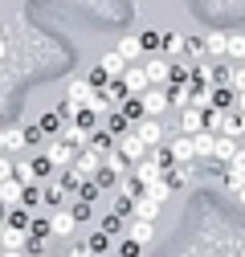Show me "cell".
<instances>
[{
	"instance_id": "19",
	"label": "cell",
	"mask_w": 245,
	"mask_h": 257,
	"mask_svg": "<svg viewBox=\"0 0 245 257\" xmlns=\"http://www.w3.org/2000/svg\"><path fill=\"white\" fill-rule=\"evenodd\" d=\"M131 216H139V220H156V216H160V200H151L147 192H143V196L135 200V212H131Z\"/></svg>"
},
{
	"instance_id": "24",
	"label": "cell",
	"mask_w": 245,
	"mask_h": 257,
	"mask_svg": "<svg viewBox=\"0 0 245 257\" xmlns=\"http://www.w3.org/2000/svg\"><path fill=\"white\" fill-rule=\"evenodd\" d=\"M168 180H172V188H176V184H188V180H192V164H172V168H168Z\"/></svg>"
},
{
	"instance_id": "4",
	"label": "cell",
	"mask_w": 245,
	"mask_h": 257,
	"mask_svg": "<svg viewBox=\"0 0 245 257\" xmlns=\"http://www.w3.org/2000/svg\"><path fill=\"white\" fill-rule=\"evenodd\" d=\"M122 86H127V94H147L151 90V78H147V70L143 66H127V74H122Z\"/></svg>"
},
{
	"instance_id": "33",
	"label": "cell",
	"mask_w": 245,
	"mask_h": 257,
	"mask_svg": "<svg viewBox=\"0 0 245 257\" xmlns=\"http://www.w3.org/2000/svg\"><path fill=\"white\" fill-rule=\"evenodd\" d=\"M66 192H70L66 184H49V188H45V200H49V204H61V200H66Z\"/></svg>"
},
{
	"instance_id": "30",
	"label": "cell",
	"mask_w": 245,
	"mask_h": 257,
	"mask_svg": "<svg viewBox=\"0 0 245 257\" xmlns=\"http://www.w3.org/2000/svg\"><path fill=\"white\" fill-rule=\"evenodd\" d=\"M86 245H90V253H106V249H110V237H106V233L98 229V233H94V237H90Z\"/></svg>"
},
{
	"instance_id": "20",
	"label": "cell",
	"mask_w": 245,
	"mask_h": 257,
	"mask_svg": "<svg viewBox=\"0 0 245 257\" xmlns=\"http://www.w3.org/2000/svg\"><path fill=\"white\" fill-rule=\"evenodd\" d=\"M143 188H147V196H151V200H160V204L172 196V180H168V176H156V180L143 184Z\"/></svg>"
},
{
	"instance_id": "21",
	"label": "cell",
	"mask_w": 245,
	"mask_h": 257,
	"mask_svg": "<svg viewBox=\"0 0 245 257\" xmlns=\"http://www.w3.org/2000/svg\"><path fill=\"white\" fill-rule=\"evenodd\" d=\"M184 49H188V37H184V33H164V57H176V53H184Z\"/></svg>"
},
{
	"instance_id": "41",
	"label": "cell",
	"mask_w": 245,
	"mask_h": 257,
	"mask_svg": "<svg viewBox=\"0 0 245 257\" xmlns=\"http://www.w3.org/2000/svg\"><path fill=\"white\" fill-rule=\"evenodd\" d=\"M233 110H237V114H245V90L237 94V102H233Z\"/></svg>"
},
{
	"instance_id": "29",
	"label": "cell",
	"mask_w": 245,
	"mask_h": 257,
	"mask_svg": "<svg viewBox=\"0 0 245 257\" xmlns=\"http://www.w3.org/2000/svg\"><path fill=\"white\" fill-rule=\"evenodd\" d=\"M225 41H229V33H208V37H204V49L221 57V53H225Z\"/></svg>"
},
{
	"instance_id": "14",
	"label": "cell",
	"mask_w": 245,
	"mask_h": 257,
	"mask_svg": "<svg viewBox=\"0 0 245 257\" xmlns=\"http://www.w3.org/2000/svg\"><path fill=\"white\" fill-rule=\"evenodd\" d=\"M192 147H196V159H212V147H217V131H204L200 135H192Z\"/></svg>"
},
{
	"instance_id": "34",
	"label": "cell",
	"mask_w": 245,
	"mask_h": 257,
	"mask_svg": "<svg viewBox=\"0 0 245 257\" xmlns=\"http://www.w3.org/2000/svg\"><path fill=\"white\" fill-rule=\"evenodd\" d=\"M29 164H33V172H37V180H45V176L53 172V164H49L45 155H37V159H29Z\"/></svg>"
},
{
	"instance_id": "42",
	"label": "cell",
	"mask_w": 245,
	"mask_h": 257,
	"mask_svg": "<svg viewBox=\"0 0 245 257\" xmlns=\"http://www.w3.org/2000/svg\"><path fill=\"white\" fill-rule=\"evenodd\" d=\"M5 257H29L25 249H5Z\"/></svg>"
},
{
	"instance_id": "10",
	"label": "cell",
	"mask_w": 245,
	"mask_h": 257,
	"mask_svg": "<svg viewBox=\"0 0 245 257\" xmlns=\"http://www.w3.org/2000/svg\"><path fill=\"white\" fill-rule=\"evenodd\" d=\"M237 147H241V139H229V135H217V147H212V159L221 164V172H225V164L237 155Z\"/></svg>"
},
{
	"instance_id": "47",
	"label": "cell",
	"mask_w": 245,
	"mask_h": 257,
	"mask_svg": "<svg viewBox=\"0 0 245 257\" xmlns=\"http://www.w3.org/2000/svg\"><path fill=\"white\" fill-rule=\"evenodd\" d=\"M0 257H5V249H0Z\"/></svg>"
},
{
	"instance_id": "17",
	"label": "cell",
	"mask_w": 245,
	"mask_h": 257,
	"mask_svg": "<svg viewBox=\"0 0 245 257\" xmlns=\"http://www.w3.org/2000/svg\"><path fill=\"white\" fill-rule=\"evenodd\" d=\"M25 245H29V233L5 224V233H0V249H25Z\"/></svg>"
},
{
	"instance_id": "43",
	"label": "cell",
	"mask_w": 245,
	"mask_h": 257,
	"mask_svg": "<svg viewBox=\"0 0 245 257\" xmlns=\"http://www.w3.org/2000/svg\"><path fill=\"white\" fill-rule=\"evenodd\" d=\"M237 204H241V208H245V188H241V192H237Z\"/></svg>"
},
{
	"instance_id": "27",
	"label": "cell",
	"mask_w": 245,
	"mask_h": 257,
	"mask_svg": "<svg viewBox=\"0 0 245 257\" xmlns=\"http://www.w3.org/2000/svg\"><path fill=\"white\" fill-rule=\"evenodd\" d=\"M9 224H13V229H29V224H33V220H29V208H25V204L9 208Z\"/></svg>"
},
{
	"instance_id": "1",
	"label": "cell",
	"mask_w": 245,
	"mask_h": 257,
	"mask_svg": "<svg viewBox=\"0 0 245 257\" xmlns=\"http://www.w3.org/2000/svg\"><path fill=\"white\" fill-rule=\"evenodd\" d=\"M168 102H172V94H168L164 86H151L147 94H139V106H143V118H160V114L168 110Z\"/></svg>"
},
{
	"instance_id": "23",
	"label": "cell",
	"mask_w": 245,
	"mask_h": 257,
	"mask_svg": "<svg viewBox=\"0 0 245 257\" xmlns=\"http://www.w3.org/2000/svg\"><path fill=\"white\" fill-rule=\"evenodd\" d=\"M122 57H127V61H139V53H143V45H139V37H122L118 45H114Z\"/></svg>"
},
{
	"instance_id": "22",
	"label": "cell",
	"mask_w": 245,
	"mask_h": 257,
	"mask_svg": "<svg viewBox=\"0 0 245 257\" xmlns=\"http://www.w3.org/2000/svg\"><path fill=\"white\" fill-rule=\"evenodd\" d=\"M106 172H110V176H122V172H131V168H127V155L110 147V151H106Z\"/></svg>"
},
{
	"instance_id": "38",
	"label": "cell",
	"mask_w": 245,
	"mask_h": 257,
	"mask_svg": "<svg viewBox=\"0 0 245 257\" xmlns=\"http://www.w3.org/2000/svg\"><path fill=\"white\" fill-rule=\"evenodd\" d=\"M188 53H192L196 61H204V53H208V49H204V41H188Z\"/></svg>"
},
{
	"instance_id": "39",
	"label": "cell",
	"mask_w": 245,
	"mask_h": 257,
	"mask_svg": "<svg viewBox=\"0 0 245 257\" xmlns=\"http://www.w3.org/2000/svg\"><path fill=\"white\" fill-rule=\"evenodd\" d=\"M139 249H143V245H139V241H127V245H122V253H118V257H135V253H139Z\"/></svg>"
},
{
	"instance_id": "6",
	"label": "cell",
	"mask_w": 245,
	"mask_h": 257,
	"mask_svg": "<svg viewBox=\"0 0 245 257\" xmlns=\"http://www.w3.org/2000/svg\"><path fill=\"white\" fill-rule=\"evenodd\" d=\"M74 143H66V139H57V143H49V151H45V159H49V164L53 168H70L74 164Z\"/></svg>"
},
{
	"instance_id": "3",
	"label": "cell",
	"mask_w": 245,
	"mask_h": 257,
	"mask_svg": "<svg viewBox=\"0 0 245 257\" xmlns=\"http://www.w3.org/2000/svg\"><path fill=\"white\" fill-rule=\"evenodd\" d=\"M74 229H78V220H74V212H70V208H57V212L49 216V233H53V237L70 241V237H74Z\"/></svg>"
},
{
	"instance_id": "5",
	"label": "cell",
	"mask_w": 245,
	"mask_h": 257,
	"mask_svg": "<svg viewBox=\"0 0 245 257\" xmlns=\"http://www.w3.org/2000/svg\"><path fill=\"white\" fill-rule=\"evenodd\" d=\"M143 70H147L151 86H168V82H172V61H168L164 53H160V57H151V61H147Z\"/></svg>"
},
{
	"instance_id": "26",
	"label": "cell",
	"mask_w": 245,
	"mask_h": 257,
	"mask_svg": "<svg viewBox=\"0 0 245 257\" xmlns=\"http://www.w3.org/2000/svg\"><path fill=\"white\" fill-rule=\"evenodd\" d=\"M139 45H143V49H151V53H160V49H164V33L147 29V33H139Z\"/></svg>"
},
{
	"instance_id": "46",
	"label": "cell",
	"mask_w": 245,
	"mask_h": 257,
	"mask_svg": "<svg viewBox=\"0 0 245 257\" xmlns=\"http://www.w3.org/2000/svg\"><path fill=\"white\" fill-rule=\"evenodd\" d=\"M29 257H45V253H29Z\"/></svg>"
},
{
	"instance_id": "8",
	"label": "cell",
	"mask_w": 245,
	"mask_h": 257,
	"mask_svg": "<svg viewBox=\"0 0 245 257\" xmlns=\"http://www.w3.org/2000/svg\"><path fill=\"white\" fill-rule=\"evenodd\" d=\"M127 237H131V241H139V245H147L151 237H156V220H139V216H127Z\"/></svg>"
},
{
	"instance_id": "18",
	"label": "cell",
	"mask_w": 245,
	"mask_h": 257,
	"mask_svg": "<svg viewBox=\"0 0 245 257\" xmlns=\"http://www.w3.org/2000/svg\"><path fill=\"white\" fill-rule=\"evenodd\" d=\"M74 168H78L82 176H94V172L102 168V155H98V151H90V147H86V151H82V155L74 159Z\"/></svg>"
},
{
	"instance_id": "13",
	"label": "cell",
	"mask_w": 245,
	"mask_h": 257,
	"mask_svg": "<svg viewBox=\"0 0 245 257\" xmlns=\"http://www.w3.org/2000/svg\"><path fill=\"white\" fill-rule=\"evenodd\" d=\"M29 147V131L25 126H5V151L13 155V151H25Z\"/></svg>"
},
{
	"instance_id": "12",
	"label": "cell",
	"mask_w": 245,
	"mask_h": 257,
	"mask_svg": "<svg viewBox=\"0 0 245 257\" xmlns=\"http://www.w3.org/2000/svg\"><path fill=\"white\" fill-rule=\"evenodd\" d=\"M131 176H135L139 184H151L156 176H164V168L156 164V159H139V164H131Z\"/></svg>"
},
{
	"instance_id": "44",
	"label": "cell",
	"mask_w": 245,
	"mask_h": 257,
	"mask_svg": "<svg viewBox=\"0 0 245 257\" xmlns=\"http://www.w3.org/2000/svg\"><path fill=\"white\" fill-rule=\"evenodd\" d=\"M0 155H5V126H0Z\"/></svg>"
},
{
	"instance_id": "31",
	"label": "cell",
	"mask_w": 245,
	"mask_h": 257,
	"mask_svg": "<svg viewBox=\"0 0 245 257\" xmlns=\"http://www.w3.org/2000/svg\"><path fill=\"white\" fill-rule=\"evenodd\" d=\"M122 114H127V122H139V118H143V106H139V98H127V102H122Z\"/></svg>"
},
{
	"instance_id": "28",
	"label": "cell",
	"mask_w": 245,
	"mask_h": 257,
	"mask_svg": "<svg viewBox=\"0 0 245 257\" xmlns=\"http://www.w3.org/2000/svg\"><path fill=\"white\" fill-rule=\"evenodd\" d=\"M225 53L241 61V57H245V37H241V33H229V41H225Z\"/></svg>"
},
{
	"instance_id": "37",
	"label": "cell",
	"mask_w": 245,
	"mask_h": 257,
	"mask_svg": "<svg viewBox=\"0 0 245 257\" xmlns=\"http://www.w3.org/2000/svg\"><path fill=\"white\" fill-rule=\"evenodd\" d=\"M118 220H122V216H106V220H102V233H106V237L118 233Z\"/></svg>"
},
{
	"instance_id": "7",
	"label": "cell",
	"mask_w": 245,
	"mask_h": 257,
	"mask_svg": "<svg viewBox=\"0 0 245 257\" xmlns=\"http://www.w3.org/2000/svg\"><path fill=\"white\" fill-rule=\"evenodd\" d=\"M135 135H139L147 147H160V143H164V126H160V118H139Z\"/></svg>"
},
{
	"instance_id": "40",
	"label": "cell",
	"mask_w": 245,
	"mask_h": 257,
	"mask_svg": "<svg viewBox=\"0 0 245 257\" xmlns=\"http://www.w3.org/2000/svg\"><path fill=\"white\" fill-rule=\"evenodd\" d=\"M41 131H57V114H45L41 118Z\"/></svg>"
},
{
	"instance_id": "32",
	"label": "cell",
	"mask_w": 245,
	"mask_h": 257,
	"mask_svg": "<svg viewBox=\"0 0 245 257\" xmlns=\"http://www.w3.org/2000/svg\"><path fill=\"white\" fill-rule=\"evenodd\" d=\"M188 94H192V86H188V82L176 86V90H172V106H180V110H184V106H188Z\"/></svg>"
},
{
	"instance_id": "2",
	"label": "cell",
	"mask_w": 245,
	"mask_h": 257,
	"mask_svg": "<svg viewBox=\"0 0 245 257\" xmlns=\"http://www.w3.org/2000/svg\"><path fill=\"white\" fill-rule=\"evenodd\" d=\"M127 66H131V61H127V57H122L118 49H106V53L98 57V70H102V74H106L110 82H118L122 74H127Z\"/></svg>"
},
{
	"instance_id": "25",
	"label": "cell",
	"mask_w": 245,
	"mask_h": 257,
	"mask_svg": "<svg viewBox=\"0 0 245 257\" xmlns=\"http://www.w3.org/2000/svg\"><path fill=\"white\" fill-rule=\"evenodd\" d=\"M139 188H143V184H139L135 176H127V180H122V184H118V196H122V200H139V196H143V192H139Z\"/></svg>"
},
{
	"instance_id": "15",
	"label": "cell",
	"mask_w": 245,
	"mask_h": 257,
	"mask_svg": "<svg viewBox=\"0 0 245 257\" xmlns=\"http://www.w3.org/2000/svg\"><path fill=\"white\" fill-rule=\"evenodd\" d=\"M172 159H176V164H192V159H196L192 135H184V139H172Z\"/></svg>"
},
{
	"instance_id": "16",
	"label": "cell",
	"mask_w": 245,
	"mask_h": 257,
	"mask_svg": "<svg viewBox=\"0 0 245 257\" xmlns=\"http://www.w3.org/2000/svg\"><path fill=\"white\" fill-rule=\"evenodd\" d=\"M122 155H127V164H139V159L147 155V143L139 139V135H127V139H122V147H118Z\"/></svg>"
},
{
	"instance_id": "45",
	"label": "cell",
	"mask_w": 245,
	"mask_h": 257,
	"mask_svg": "<svg viewBox=\"0 0 245 257\" xmlns=\"http://www.w3.org/2000/svg\"><path fill=\"white\" fill-rule=\"evenodd\" d=\"M237 122H241V135H245V114H237Z\"/></svg>"
},
{
	"instance_id": "9",
	"label": "cell",
	"mask_w": 245,
	"mask_h": 257,
	"mask_svg": "<svg viewBox=\"0 0 245 257\" xmlns=\"http://www.w3.org/2000/svg\"><path fill=\"white\" fill-rule=\"evenodd\" d=\"M180 131H184V135H200V131H204V110L184 106V110H180Z\"/></svg>"
},
{
	"instance_id": "11",
	"label": "cell",
	"mask_w": 245,
	"mask_h": 257,
	"mask_svg": "<svg viewBox=\"0 0 245 257\" xmlns=\"http://www.w3.org/2000/svg\"><path fill=\"white\" fill-rule=\"evenodd\" d=\"M21 196H25V184H21L17 176L0 184V204H9V208H17V204H21Z\"/></svg>"
},
{
	"instance_id": "35",
	"label": "cell",
	"mask_w": 245,
	"mask_h": 257,
	"mask_svg": "<svg viewBox=\"0 0 245 257\" xmlns=\"http://www.w3.org/2000/svg\"><path fill=\"white\" fill-rule=\"evenodd\" d=\"M70 212H74V220H90V200H78Z\"/></svg>"
},
{
	"instance_id": "36",
	"label": "cell",
	"mask_w": 245,
	"mask_h": 257,
	"mask_svg": "<svg viewBox=\"0 0 245 257\" xmlns=\"http://www.w3.org/2000/svg\"><path fill=\"white\" fill-rule=\"evenodd\" d=\"M70 257H94V253H90V245H82V241H70Z\"/></svg>"
}]
</instances>
